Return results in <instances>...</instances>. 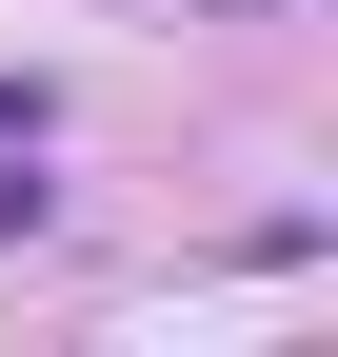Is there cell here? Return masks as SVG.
Here are the masks:
<instances>
[{
  "label": "cell",
  "mask_w": 338,
  "mask_h": 357,
  "mask_svg": "<svg viewBox=\"0 0 338 357\" xmlns=\"http://www.w3.org/2000/svg\"><path fill=\"white\" fill-rule=\"evenodd\" d=\"M40 218H60V178H20V159H0V238H40Z\"/></svg>",
  "instance_id": "cell-1"
}]
</instances>
